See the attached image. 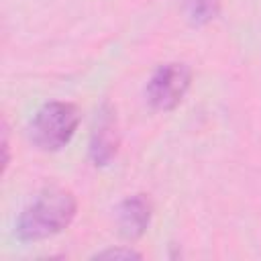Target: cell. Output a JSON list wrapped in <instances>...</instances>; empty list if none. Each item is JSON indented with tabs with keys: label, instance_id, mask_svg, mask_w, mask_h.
<instances>
[{
	"label": "cell",
	"instance_id": "obj_3",
	"mask_svg": "<svg viewBox=\"0 0 261 261\" xmlns=\"http://www.w3.org/2000/svg\"><path fill=\"white\" fill-rule=\"evenodd\" d=\"M192 86V67L184 61H165L153 69L145 84V100L157 112L175 110Z\"/></svg>",
	"mask_w": 261,
	"mask_h": 261
},
{
	"label": "cell",
	"instance_id": "obj_7",
	"mask_svg": "<svg viewBox=\"0 0 261 261\" xmlns=\"http://www.w3.org/2000/svg\"><path fill=\"white\" fill-rule=\"evenodd\" d=\"M92 259H124V261H130V259H143V253L133 249V247H108V249H102V251H96L92 255Z\"/></svg>",
	"mask_w": 261,
	"mask_h": 261
},
{
	"label": "cell",
	"instance_id": "obj_8",
	"mask_svg": "<svg viewBox=\"0 0 261 261\" xmlns=\"http://www.w3.org/2000/svg\"><path fill=\"white\" fill-rule=\"evenodd\" d=\"M0 149H2V175H6L8 171V165H10V128H8V122L2 120V128H0Z\"/></svg>",
	"mask_w": 261,
	"mask_h": 261
},
{
	"label": "cell",
	"instance_id": "obj_1",
	"mask_svg": "<svg viewBox=\"0 0 261 261\" xmlns=\"http://www.w3.org/2000/svg\"><path fill=\"white\" fill-rule=\"evenodd\" d=\"M77 216V198L61 186L43 188L16 216L14 237L20 243H39L57 237Z\"/></svg>",
	"mask_w": 261,
	"mask_h": 261
},
{
	"label": "cell",
	"instance_id": "obj_2",
	"mask_svg": "<svg viewBox=\"0 0 261 261\" xmlns=\"http://www.w3.org/2000/svg\"><path fill=\"white\" fill-rule=\"evenodd\" d=\"M82 120V112L73 102L49 100L41 104L27 124L31 145L43 153H57L69 145Z\"/></svg>",
	"mask_w": 261,
	"mask_h": 261
},
{
	"label": "cell",
	"instance_id": "obj_6",
	"mask_svg": "<svg viewBox=\"0 0 261 261\" xmlns=\"http://www.w3.org/2000/svg\"><path fill=\"white\" fill-rule=\"evenodd\" d=\"M181 2L192 27L210 24L220 14V6H222V0H181Z\"/></svg>",
	"mask_w": 261,
	"mask_h": 261
},
{
	"label": "cell",
	"instance_id": "obj_4",
	"mask_svg": "<svg viewBox=\"0 0 261 261\" xmlns=\"http://www.w3.org/2000/svg\"><path fill=\"white\" fill-rule=\"evenodd\" d=\"M118 147H120V130H118L116 108L108 100H102V104L96 108V116L88 141V157L92 165L96 167L110 165L118 155Z\"/></svg>",
	"mask_w": 261,
	"mask_h": 261
},
{
	"label": "cell",
	"instance_id": "obj_5",
	"mask_svg": "<svg viewBox=\"0 0 261 261\" xmlns=\"http://www.w3.org/2000/svg\"><path fill=\"white\" fill-rule=\"evenodd\" d=\"M151 218H153V202L143 192L122 198L116 206V228L118 234L126 241H139L149 230Z\"/></svg>",
	"mask_w": 261,
	"mask_h": 261
}]
</instances>
